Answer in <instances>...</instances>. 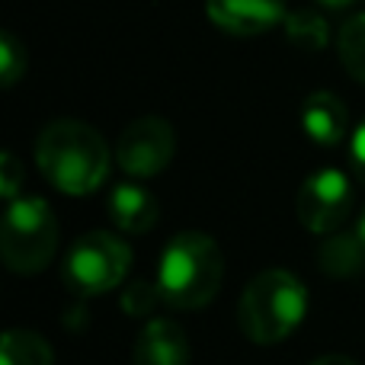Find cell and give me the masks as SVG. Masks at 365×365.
Wrapping results in <instances>:
<instances>
[{
    "label": "cell",
    "instance_id": "4",
    "mask_svg": "<svg viewBox=\"0 0 365 365\" xmlns=\"http://www.w3.org/2000/svg\"><path fill=\"white\" fill-rule=\"evenodd\" d=\"M0 250L4 263L19 276L42 272L58 250V221L48 202L38 195L13 199L4 215Z\"/></svg>",
    "mask_w": 365,
    "mask_h": 365
},
{
    "label": "cell",
    "instance_id": "8",
    "mask_svg": "<svg viewBox=\"0 0 365 365\" xmlns=\"http://www.w3.org/2000/svg\"><path fill=\"white\" fill-rule=\"evenodd\" d=\"M205 13L221 32L259 36L285 23V0H205Z\"/></svg>",
    "mask_w": 365,
    "mask_h": 365
},
{
    "label": "cell",
    "instance_id": "14",
    "mask_svg": "<svg viewBox=\"0 0 365 365\" xmlns=\"http://www.w3.org/2000/svg\"><path fill=\"white\" fill-rule=\"evenodd\" d=\"M282 26H285L289 42L298 45V48H304V51H321V48H327V42H330V29H327L321 13L292 10Z\"/></svg>",
    "mask_w": 365,
    "mask_h": 365
},
{
    "label": "cell",
    "instance_id": "7",
    "mask_svg": "<svg viewBox=\"0 0 365 365\" xmlns=\"http://www.w3.org/2000/svg\"><path fill=\"white\" fill-rule=\"evenodd\" d=\"M298 221L314 234H334L353 212V186L340 170H317L298 189Z\"/></svg>",
    "mask_w": 365,
    "mask_h": 365
},
{
    "label": "cell",
    "instance_id": "6",
    "mask_svg": "<svg viewBox=\"0 0 365 365\" xmlns=\"http://www.w3.org/2000/svg\"><path fill=\"white\" fill-rule=\"evenodd\" d=\"M173 151H177V135H173L170 122L160 119V115H145V119H135L119 135L115 160L128 177L145 180L167 170V164L173 160Z\"/></svg>",
    "mask_w": 365,
    "mask_h": 365
},
{
    "label": "cell",
    "instance_id": "18",
    "mask_svg": "<svg viewBox=\"0 0 365 365\" xmlns=\"http://www.w3.org/2000/svg\"><path fill=\"white\" fill-rule=\"evenodd\" d=\"M19 182H23V170H19V160L13 158L10 151L0 158V192H4V199H16L19 192Z\"/></svg>",
    "mask_w": 365,
    "mask_h": 365
},
{
    "label": "cell",
    "instance_id": "21",
    "mask_svg": "<svg viewBox=\"0 0 365 365\" xmlns=\"http://www.w3.org/2000/svg\"><path fill=\"white\" fill-rule=\"evenodd\" d=\"M321 6H327V10H346V6L359 4V0H317Z\"/></svg>",
    "mask_w": 365,
    "mask_h": 365
},
{
    "label": "cell",
    "instance_id": "2",
    "mask_svg": "<svg viewBox=\"0 0 365 365\" xmlns=\"http://www.w3.org/2000/svg\"><path fill=\"white\" fill-rule=\"evenodd\" d=\"M221 279H225V257L218 244L199 231L177 234L160 257V302L180 311H195L218 295Z\"/></svg>",
    "mask_w": 365,
    "mask_h": 365
},
{
    "label": "cell",
    "instance_id": "10",
    "mask_svg": "<svg viewBox=\"0 0 365 365\" xmlns=\"http://www.w3.org/2000/svg\"><path fill=\"white\" fill-rule=\"evenodd\" d=\"M302 128L314 145L334 148L346 138L349 113H346V106H343V100L336 93L317 90V93H311L302 106Z\"/></svg>",
    "mask_w": 365,
    "mask_h": 365
},
{
    "label": "cell",
    "instance_id": "17",
    "mask_svg": "<svg viewBox=\"0 0 365 365\" xmlns=\"http://www.w3.org/2000/svg\"><path fill=\"white\" fill-rule=\"evenodd\" d=\"M160 298V289L158 285H148V282H132L125 289V295H122V308L128 311L132 317H148L154 311V304H158Z\"/></svg>",
    "mask_w": 365,
    "mask_h": 365
},
{
    "label": "cell",
    "instance_id": "15",
    "mask_svg": "<svg viewBox=\"0 0 365 365\" xmlns=\"http://www.w3.org/2000/svg\"><path fill=\"white\" fill-rule=\"evenodd\" d=\"M336 48H340L343 68H346L359 83H365V13L349 16L346 23L340 26Z\"/></svg>",
    "mask_w": 365,
    "mask_h": 365
},
{
    "label": "cell",
    "instance_id": "5",
    "mask_svg": "<svg viewBox=\"0 0 365 365\" xmlns=\"http://www.w3.org/2000/svg\"><path fill=\"white\" fill-rule=\"evenodd\" d=\"M132 250L125 240L106 231H90L71 247L64 259V282L77 295H103L125 279Z\"/></svg>",
    "mask_w": 365,
    "mask_h": 365
},
{
    "label": "cell",
    "instance_id": "12",
    "mask_svg": "<svg viewBox=\"0 0 365 365\" xmlns=\"http://www.w3.org/2000/svg\"><path fill=\"white\" fill-rule=\"evenodd\" d=\"M317 263L327 276H359L365 269V244L359 234H327V240L317 250Z\"/></svg>",
    "mask_w": 365,
    "mask_h": 365
},
{
    "label": "cell",
    "instance_id": "19",
    "mask_svg": "<svg viewBox=\"0 0 365 365\" xmlns=\"http://www.w3.org/2000/svg\"><path fill=\"white\" fill-rule=\"evenodd\" d=\"M349 160H353L356 180L365 186V119L359 122V128L353 132V141H349Z\"/></svg>",
    "mask_w": 365,
    "mask_h": 365
},
{
    "label": "cell",
    "instance_id": "1",
    "mask_svg": "<svg viewBox=\"0 0 365 365\" xmlns=\"http://www.w3.org/2000/svg\"><path fill=\"white\" fill-rule=\"evenodd\" d=\"M36 164L55 189L68 195H90L109 173V148L87 122L58 119L38 135Z\"/></svg>",
    "mask_w": 365,
    "mask_h": 365
},
{
    "label": "cell",
    "instance_id": "22",
    "mask_svg": "<svg viewBox=\"0 0 365 365\" xmlns=\"http://www.w3.org/2000/svg\"><path fill=\"white\" fill-rule=\"evenodd\" d=\"M356 234H359L362 244H365V212H362V218H359V227H356Z\"/></svg>",
    "mask_w": 365,
    "mask_h": 365
},
{
    "label": "cell",
    "instance_id": "13",
    "mask_svg": "<svg viewBox=\"0 0 365 365\" xmlns=\"http://www.w3.org/2000/svg\"><path fill=\"white\" fill-rule=\"evenodd\" d=\"M0 365H55V356L32 330H6L0 343Z\"/></svg>",
    "mask_w": 365,
    "mask_h": 365
},
{
    "label": "cell",
    "instance_id": "20",
    "mask_svg": "<svg viewBox=\"0 0 365 365\" xmlns=\"http://www.w3.org/2000/svg\"><path fill=\"white\" fill-rule=\"evenodd\" d=\"M311 365H359V362H353L349 356H321V359H314Z\"/></svg>",
    "mask_w": 365,
    "mask_h": 365
},
{
    "label": "cell",
    "instance_id": "11",
    "mask_svg": "<svg viewBox=\"0 0 365 365\" xmlns=\"http://www.w3.org/2000/svg\"><path fill=\"white\" fill-rule=\"evenodd\" d=\"M106 208L113 225L125 234H145L158 221V199L138 182H119L109 192Z\"/></svg>",
    "mask_w": 365,
    "mask_h": 365
},
{
    "label": "cell",
    "instance_id": "16",
    "mask_svg": "<svg viewBox=\"0 0 365 365\" xmlns=\"http://www.w3.org/2000/svg\"><path fill=\"white\" fill-rule=\"evenodd\" d=\"M23 74H26V48L10 32H4L0 36V81H4V87H13Z\"/></svg>",
    "mask_w": 365,
    "mask_h": 365
},
{
    "label": "cell",
    "instance_id": "9",
    "mask_svg": "<svg viewBox=\"0 0 365 365\" xmlns=\"http://www.w3.org/2000/svg\"><path fill=\"white\" fill-rule=\"evenodd\" d=\"M132 365H189V343L180 324L170 317L148 324L132 346Z\"/></svg>",
    "mask_w": 365,
    "mask_h": 365
},
{
    "label": "cell",
    "instance_id": "3",
    "mask_svg": "<svg viewBox=\"0 0 365 365\" xmlns=\"http://www.w3.org/2000/svg\"><path fill=\"white\" fill-rule=\"evenodd\" d=\"M308 311V292L289 269H266L250 279L237 304V324L247 340L259 346L282 343L302 324Z\"/></svg>",
    "mask_w": 365,
    "mask_h": 365
}]
</instances>
